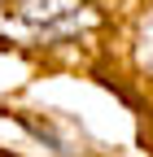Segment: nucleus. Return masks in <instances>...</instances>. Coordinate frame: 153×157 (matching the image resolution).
<instances>
[{"instance_id": "f257e3e1", "label": "nucleus", "mask_w": 153, "mask_h": 157, "mask_svg": "<svg viewBox=\"0 0 153 157\" xmlns=\"http://www.w3.org/2000/svg\"><path fill=\"white\" fill-rule=\"evenodd\" d=\"M96 26L88 0H0V35L18 44H57Z\"/></svg>"}, {"instance_id": "f03ea898", "label": "nucleus", "mask_w": 153, "mask_h": 157, "mask_svg": "<svg viewBox=\"0 0 153 157\" xmlns=\"http://www.w3.org/2000/svg\"><path fill=\"white\" fill-rule=\"evenodd\" d=\"M136 57H140V66L153 70V17L140 26V39H136Z\"/></svg>"}]
</instances>
